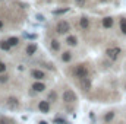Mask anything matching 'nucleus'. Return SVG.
<instances>
[{
	"mask_svg": "<svg viewBox=\"0 0 126 124\" xmlns=\"http://www.w3.org/2000/svg\"><path fill=\"white\" fill-rule=\"evenodd\" d=\"M72 76H73V79H78V80H82V79L88 77V66L85 63H79V64L73 66Z\"/></svg>",
	"mask_w": 126,
	"mask_h": 124,
	"instance_id": "nucleus-1",
	"label": "nucleus"
},
{
	"mask_svg": "<svg viewBox=\"0 0 126 124\" xmlns=\"http://www.w3.org/2000/svg\"><path fill=\"white\" fill-rule=\"evenodd\" d=\"M56 32L59 35H67L70 32V24L66 21V19H62L56 24Z\"/></svg>",
	"mask_w": 126,
	"mask_h": 124,
	"instance_id": "nucleus-2",
	"label": "nucleus"
},
{
	"mask_svg": "<svg viewBox=\"0 0 126 124\" xmlns=\"http://www.w3.org/2000/svg\"><path fill=\"white\" fill-rule=\"evenodd\" d=\"M62 101L64 104H75V102L78 101V96H76V93L73 92V91L66 89V91L62 93Z\"/></svg>",
	"mask_w": 126,
	"mask_h": 124,
	"instance_id": "nucleus-3",
	"label": "nucleus"
},
{
	"mask_svg": "<svg viewBox=\"0 0 126 124\" xmlns=\"http://www.w3.org/2000/svg\"><path fill=\"white\" fill-rule=\"evenodd\" d=\"M120 54H122L120 47H110V48L106 50V56H107L110 60H117Z\"/></svg>",
	"mask_w": 126,
	"mask_h": 124,
	"instance_id": "nucleus-4",
	"label": "nucleus"
},
{
	"mask_svg": "<svg viewBox=\"0 0 126 124\" xmlns=\"http://www.w3.org/2000/svg\"><path fill=\"white\" fill-rule=\"evenodd\" d=\"M30 74H31L32 79H35V80H44V79H47L46 72H43L40 69H32L31 72H30Z\"/></svg>",
	"mask_w": 126,
	"mask_h": 124,
	"instance_id": "nucleus-5",
	"label": "nucleus"
},
{
	"mask_svg": "<svg viewBox=\"0 0 126 124\" xmlns=\"http://www.w3.org/2000/svg\"><path fill=\"white\" fill-rule=\"evenodd\" d=\"M37 108H38V111H40V112L47 114V112L50 111V101H40V102H38V105H37Z\"/></svg>",
	"mask_w": 126,
	"mask_h": 124,
	"instance_id": "nucleus-6",
	"label": "nucleus"
},
{
	"mask_svg": "<svg viewBox=\"0 0 126 124\" xmlns=\"http://www.w3.org/2000/svg\"><path fill=\"white\" fill-rule=\"evenodd\" d=\"M37 44H34V42H28L27 45H25V54L27 56H34L35 53H37Z\"/></svg>",
	"mask_w": 126,
	"mask_h": 124,
	"instance_id": "nucleus-7",
	"label": "nucleus"
},
{
	"mask_svg": "<svg viewBox=\"0 0 126 124\" xmlns=\"http://www.w3.org/2000/svg\"><path fill=\"white\" fill-rule=\"evenodd\" d=\"M90 18L88 16H81L79 18V26L82 28V29H85V31H88L90 29Z\"/></svg>",
	"mask_w": 126,
	"mask_h": 124,
	"instance_id": "nucleus-8",
	"label": "nucleus"
},
{
	"mask_svg": "<svg viewBox=\"0 0 126 124\" xmlns=\"http://www.w3.org/2000/svg\"><path fill=\"white\" fill-rule=\"evenodd\" d=\"M64 42H66L69 47H76V45H78V37H76V35H67L66 39H64Z\"/></svg>",
	"mask_w": 126,
	"mask_h": 124,
	"instance_id": "nucleus-9",
	"label": "nucleus"
},
{
	"mask_svg": "<svg viewBox=\"0 0 126 124\" xmlns=\"http://www.w3.org/2000/svg\"><path fill=\"white\" fill-rule=\"evenodd\" d=\"M6 105L10 110H16V108H19V101H18V98H9L6 101Z\"/></svg>",
	"mask_w": 126,
	"mask_h": 124,
	"instance_id": "nucleus-10",
	"label": "nucleus"
},
{
	"mask_svg": "<svg viewBox=\"0 0 126 124\" xmlns=\"http://www.w3.org/2000/svg\"><path fill=\"white\" fill-rule=\"evenodd\" d=\"M31 88L34 89V92H44L46 91V85L43 82H34L31 85Z\"/></svg>",
	"mask_w": 126,
	"mask_h": 124,
	"instance_id": "nucleus-11",
	"label": "nucleus"
},
{
	"mask_svg": "<svg viewBox=\"0 0 126 124\" xmlns=\"http://www.w3.org/2000/svg\"><path fill=\"white\" fill-rule=\"evenodd\" d=\"M72 59H73V56H72V53H70L69 50L63 51L62 54H60V60H62L63 63H69V62H72Z\"/></svg>",
	"mask_w": 126,
	"mask_h": 124,
	"instance_id": "nucleus-12",
	"label": "nucleus"
},
{
	"mask_svg": "<svg viewBox=\"0 0 126 124\" xmlns=\"http://www.w3.org/2000/svg\"><path fill=\"white\" fill-rule=\"evenodd\" d=\"M113 24H114V21H113V18H111V16H106V18L103 19V26H104L106 29L111 28V26H113Z\"/></svg>",
	"mask_w": 126,
	"mask_h": 124,
	"instance_id": "nucleus-13",
	"label": "nucleus"
},
{
	"mask_svg": "<svg viewBox=\"0 0 126 124\" xmlns=\"http://www.w3.org/2000/svg\"><path fill=\"white\" fill-rule=\"evenodd\" d=\"M50 48H51L53 51H59V50H60V42H59L56 38H51V39H50Z\"/></svg>",
	"mask_w": 126,
	"mask_h": 124,
	"instance_id": "nucleus-14",
	"label": "nucleus"
},
{
	"mask_svg": "<svg viewBox=\"0 0 126 124\" xmlns=\"http://www.w3.org/2000/svg\"><path fill=\"white\" fill-rule=\"evenodd\" d=\"M0 48H1L3 51H9V50L12 48V45L9 44L7 39H1V41H0Z\"/></svg>",
	"mask_w": 126,
	"mask_h": 124,
	"instance_id": "nucleus-15",
	"label": "nucleus"
},
{
	"mask_svg": "<svg viewBox=\"0 0 126 124\" xmlns=\"http://www.w3.org/2000/svg\"><path fill=\"white\" fill-rule=\"evenodd\" d=\"M119 28H120L122 34L126 35V18H120L119 19Z\"/></svg>",
	"mask_w": 126,
	"mask_h": 124,
	"instance_id": "nucleus-16",
	"label": "nucleus"
},
{
	"mask_svg": "<svg viewBox=\"0 0 126 124\" xmlns=\"http://www.w3.org/2000/svg\"><path fill=\"white\" fill-rule=\"evenodd\" d=\"M82 88H84V91H88L90 89V86H91V80L88 79V77H85V79H82Z\"/></svg>",
	"mask_w": 126,
	"mask_h": 124,
	"instance_id": "nucleus-17",
	"label": "nucleus"
},
{
	"mask_svg": "<svg viewBox=\"0 0 126 124\" xmlns=\"http://www.w3.org/2000/svg\"><path fill=\"white\" fill-rule=\"evenodd\" d=\"M114 115H116V114H114L113 111H109V112L104 115V123H109V121H111V120L114 118Z\"/></svg>",
	"mask_w": 126,
	"mask_h": 124,
	"instance_id": "nucleus-18",
	"label": "nucleus"
},
{
	"mask_svg": "<svg viewBox=\"0 0 126 124\" xmlns=\"http://www.w3.org/2000/svg\"><path fill=\"white\" fill-rule=\"evenodd\" d=\"M7 41H9V44L12 47H16L19 44V38H16V37H10V38H7Z\"/></svg>",
	"mask_w": 126,
	"mask_h": 124,
	"instance_id": "nucleus-19",
	"label": "nucleus"
},
{
	"mask_svg": "<svg viewBox=\"0 0 126 124\" xmlns=\"http://www.w3.org/2000/svg\"><path fill=\"white\" fill-rule=\"evenodd\" d=\"M9 82V74L7 73H1L0 74V83L3 85V83H7Z\"/></svg>",
	"mask_w": 126,
	"mask_h": 124,
	"instance_id": "nucleus-20",
	"label": "nucleus"
},
{
	"mask_svg": "<svg viewBox=\"0 0 126 124\" xmlns=\"http://www.w3.org/2000/svg\"><path fill=\"white\" fill-rule=\"evenodd\" d=\"M0 124H13V120H10L7 117H0Z\"/></svg>",
	"mask_w": 126,
	"mask_h": 124,
	"instance_id": "nucleus-21",
	"label": "nucleus"
},
{
	"mask_svg": "<svg viewBox=\"0 0 126 124\" xmlns=\"http://www.w3.org/2000/svg\"><path fill=\"white\" fill-rule=\"evenodd\" d=\"M56 98H57V95H56V91H51V92L48 93V99H50L51 102H56Z\"/></svg>",
	"mask_w": 126,
	"mask_h": 124,
	"instance_id": "nucleus-22",
	"label": "nucleus"
},
{
	"mask_svg": "<svg viewBox=\"0 0 126 124\" xmlns=\"http://www.w3.org/2000/svg\"><path fill=\"white\" fill-rule=\"evenodd\" d=\"M6 69H7V66H6V63L0 62V73H4V72H6Z\"/></svg>",
	"mask_w": 126,
	"mask_h": 124,
	"instance_id": "nucleus-23",
	"label": "nucleus"
},
{
	"mask_svg": "<svg viewBox=\"0 0 126 124\" xmlns=\"http://www.w3.org/2000/svg\"><path fill=\"white\" fill-rule=\"evenodd\" d=\"M75 4H78V6H84V4H85V0H75Z\"/></svg>",
	"mask_w": 126,
	"mask_h": 124,
	"instance_id": "nucleus-24",
	"label": "nucleus"
},
{
	"mask_svg": "<svg viewBox=\"0 0 126 124\" xmlns=\"http://www.w3.org/2000/svg\"><path fill=\"white\" fill-rule=\"evenodd\" d=\"M1 28H3V21L0 19V29H1Z\"/></svg>",
	"mask_w": 126,
	"mask_h": 124,
	"instance_id": "nucleus-25",
	"label": "nucleus"
},
{
	"mask_svg": "<svg viewBox=\"0 0 126 124\" xmlns=\"http://www.w3.org/2000/svg\"><path fill=\"white\" fill-rule=\"evenodd\" d=\"M38 124H47V123H46V121H40Z\"/></svg>",
	"mask_w": 126,
	"mask_h": 124,
	"instance_id": "nucleus-26",
	"label": "nucleus"
},
{
	"mask_svg": "<svg viewBox=\"0 0 126 124\" xmlns=\"http://www.w3.org/2000/svg\"><path fill=\"white\" fill-rule=\"evenodd\" d=\"M98 1H109V0H98Z\"/></svg>",
	"mask_w": 126,
	"mask_h": 124,
	"instance_id": "nucleus-27",
	"label": "nucleus"
}]
</instances>
